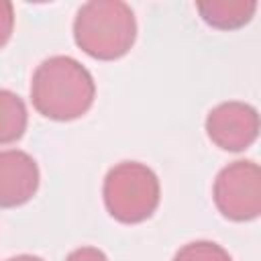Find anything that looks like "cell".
Returning <instances> with one entry per match:
<instances>
[{
	"mask_svg": "<svg viewBox=\"0 0 261 261\" xmlns=\"http://www.w3.org/2000/svg\"><path fill=\"white\" fill-rule=\"evenodd\" d=\"M94 98V77L73 57L53 55L33 73L31 102L45 118L59 122L75 120L92 108Z\"/></svg>",
	"mask_w": 261,
	"mask_h": 261,
	"instance_id": "1",
	"label": "cell"
},
{
	"mask_svg": "<svg viewBox=\"0 0 261 261\" xmlns=\"http://www.w3.org/2000/svg\"><path fill=\"white\" fill-rule=\"evenodd\" d=\"M77 47L94 59L112 61L130 51L137 39L135 12L120 0L86 2L73 20Z\"/></svg>",
	"mask_w": 261,
	"mask_h": 261,
	"instance_id": "2",
	"label": "cell"
},
{
	"mask_svg": "<svg viewBox=\"0 0 261 261\" xmlns=\"http://www.w3.org/2000/svg\"><path fill=\"white\" fill-rule=\"evenodd\" d=\"M102 194L112 218L137 224L151 218L157 210L161 186L151 167L139 161H122L106 173Z\"/></svg>",
	"mask_w": 261,
	"mask_h": 261,
	"instance_id": "3",
	"label": "cell"
},
{
	"mask_svg": "<svg viewBox=\"0 0 261 261\" xmlns=\"http://www.w3.org/2000/svg\"><path fill=\"white\" fill-rule=\"evenodd\" d=\"M212 198L218 212L234 222L255 220L261 212V169L255 161H232L214 179Z\"/></svg>",
	"mask_w": 261,
	"mask_h": 261,
	"instance_id": "4",
	"label": "cell"
},
{
	"mask_svg": "<svg viewBox=\"0 0 261 261\" xmlns=\"http://www.w3.org/2000/svg\"><path fill=\"white\" fill-rule=\"evenodd\" d=\"M208 139L222 151H245L257 141L259 114L245 102H222L214 106L206 116Z\"/></svg>",
	"mask_w": 261,
	"mask_h": 261,
	"instance_id": "5",
	"label": "cell"
},
{
	"mask_svg": "<svg viewBox=\"0 0 261 261\" xmlns=\"http://www.w3.org/2000/svg\"><path fill=\"white\" fill-rule=\"evenodd\" d=\"M37 161L20 151H0V208H16L27 204L39 190Z\"/></svg>",
	"mask_w": 261,
	"mask_h": 261,
	"instance_id": "6",
	"label": "cell"
},
{
	"mask_svg": "<svg viewBox=\"0 0 261 261\" xmlns=\"http://www.w3.org/2000/svg\"><path fill=\"white\" fill-rule=\"evenodd\" d=\"M257 10L255 0H206L198 2V12L206 24L218 31L245 27Z\"/></svg>",
	"mask_w": 261,
	"mask_h": 261,
	"instance_id": "7",
	"label": "cell"
},
{
	"mask_svg": "<svg viewBox=\"0 0 261 261\" xmlns=\"http://www.w3.org/2000/svg\"><path fill=\"white\" fill-rule=\"evenodd\" d=\"M29 114L20 96L0 88V145L18 141L27 130Z\"/></svg>",
	"mask_w": 261,
	"mask_h": 261,
	"instance_id": "8",
	"label": "cell"
},
{
	"mask_svg": "<svg viewBox=\"0 0 261 261\" xmlns=\"http://www.w3.org/2000/svg\"><path fill=\"white\" fill-rule=\"evenodd\" d=\"M173 261H232L228 251L212 241H194L184 245Z\"/></svg>",
	"mask_w": 261,
	"mask_h": 261,
	"instance_id": "9",
	"label": "cell"
},
{
	"mask_svg": "<svg viewBox=\"0 0 261 261\" xmlns=\"http://www.w3.org/2000/svg\"><path fill=\"white\" fill-rule=\"evenodd\" d=\"M14 29V6L6 0H0V49L10 41Z\"/></svg>",
	"mask_w": 261,
	"mask_h": 261,
	"instance_id": "10",
	"label": "cell"
},
{
	"mask_svg": "<svg viewBox=\"0 0 261 261\" xmlns=\"http://www.w3.org/2000/svg\"><path fill=\"white\" fill-rule=\"evenodd\" d=\"M65 261H108V257L98 247H80L71 251L65 257Z\"/></svg>",
	"mask_w": 261,
	"mask_h": 261,
	"instance_id": "11",
	"label": "cell"
},
{
	"mask_svg": "<svg viewBox=\"0 0 261 261\" xmlns=\"http://www.w3.org/2000/svg\"><path fill=\"white\" fill-rule=\"evenodd\" d=\"M6 261H43V259L37 255H16V257H10Z\"/></svg>",
	"mask_w": 261,
	"mask_h": 261,
	"instance_id": "12",
	"label": "cell"
}]
</instances>
